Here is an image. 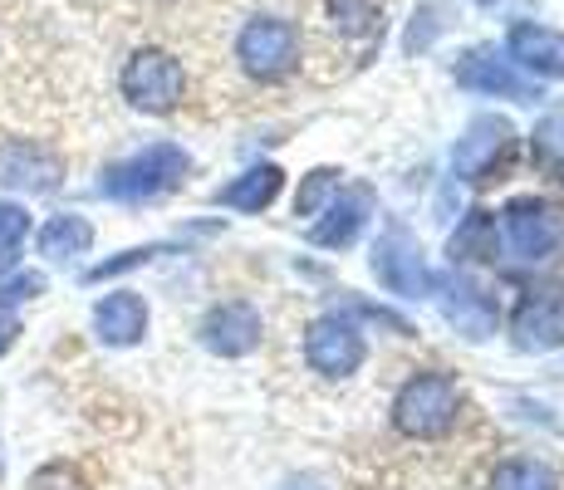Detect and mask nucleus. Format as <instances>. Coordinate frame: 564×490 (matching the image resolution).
<instances>
[{
  "label": "nucleus",
  "mask_w": 564,
  "mask_h": 490,
  "mask_svg": "<svg viewBox=\"0 0 564 490\" xmlns=\"http://www.w3.org/2000/svg\"><path fill=\"white\" fill-rule=\"evenodd\" d=\"M462 388L447 373H412L393 398V427L412 442H442L462 422Z\"/></svg>",
  "instance_id": "1"
},
{
  "label": "nucleus",
  "mask_w": 564,
  "mask_h": 490,
  "mask_svg": "<svg viewBox=\"0 0 564 490\" xmlns=\"http://www.w3.org/2000/svg\"><path fill=\"white\" fill-rule=\"evenodd\" d=\"M187 172H192V157L177 143H153V148L133 152L128 162H113L104 172L99 192L108 202H153V196L182 187Z\"/></svg>",
  "instance_id": "2"
},
{
  "label": "nucleus",
  "mask_w": 564,
  "mask_h": 490,
  "mask_svg": "<svg viewBox=\"0 0 564 490\" xmlns=\"http://www.w3.org/2000/svg\"><path fill=\"white\" fill-rule=\"evenodd\" d=\"M236 59H241V69L260 84L285 79L300 64V30L280 15H256L251 25L241 30V40H236Z\"/></svg>",
  "instance_id": "3"
},
{
  "label": "nucleus",
  "mask_w": 564,
  "mask_h": 490,
  "mask_svg": "<svg viewBox=\"0 0 564 490\" xmlns=\"http://www.w3.org/2000/svg\"><path fill=\"white\" fill-rule=\"evenodd\" d=\"M182 89H187L182 64L167 50H138L123 64V98L143 113H172L182 104Z\"/></svg>",
  "instance_id": "4"
},
{
  "label": "nucleus",
  "mask_w": 564,
  "mask_h": 490,
  "mask_svg": "<svg viewBox=\"0 0 564 490\" xmlns=\"http://www.w3.org/2000/svg\"><path fill=\"white\" fill-rule=\"evenodd\" d=\"M501 236H506V250H511L516 260H525V265H545L564 241V226L545 202H535V196H516V202L501 211Z\"/></svg>",
  "instance_id": "5"
},
{
  "label": "nucleus",
  "mask_w": 564,
  "mask_h": 490,
  "mask_svg": "<svg viewBox=\"0 0 564 490\" xmlns=\"http://www.w3.org/2000/svg\"><path fill=\"white\" fill-rule=\"evenodd\" d=\"M305 363L319 378H349L364 363V334L339 314H324L305 334Z\"/></svg>",
  "instance_id": "6"
},
{
  "label": "nucleus",
  "mask_w": 564,
  "mask_h": 490,
  "mask_svg": "<svg viewBox=\"0 0 564 490\" xmlns=\"http://www.w3.org/2000/svg\"><path fill=\"white\" fill-rule=\"evenodd\" d=\"M373 275L383 280V290L403 294V300H422V294H432V285H437V275L422 260V246L408 231H388L373 246Z\"/></svg>",
  "instance_id": "7"
},
{
  "label": "nucleus",
  "mask_w": 564,
  "mask_h": 490,
  "mask_svg": "<svg viewBox=\"0 0 564 490\" xmlns=\"http://www.w3.org/2000/svg\"><path fill=\"white\" fill-rule=\"evenodd\" d=\"M516 148V133L506 118H476L471 128L452 148V172L466 182H481L486 172H496V162H506Z\"/></svg>",
  "instance_id": "8"
},
{
  "label": "nucleus",
  "mask_w": 564,
  "mask_h": 490,
  "mask_svg": "<svg viewBox=\"0 0 564 490\" xmlns=\"http://www.w3.org/2000/svg\"><path fill=\"white\" fill-rule=\"evenodd\" d=\"M516 348L525 353H550V348L564 344V290H540L530 294L511 319Z\"/></svg>",
  "instance_id": "9"
},
{
  "label": "nucleus",
  "mask_w": 564,
  "mask_h": 490,
  "mask_svg": "<svg viewBox=\"0 0 564 490\" xmlns=\"http://www.w3.org/2000/svg\"><path fill=\"white\" fill-rule=\"evenodd\" d=\"M202 344L221 358H246L251 348L260 344V314L251 309L246 300H231V304H216L202 324Z\"/></svg>",
  "instance_id": "10"
},
{
  "label": "nucleus",
  "mask_w": 564,
  "mask_h": 490,
  "mask_svg": "<svg viewBox=\"0 0 564 490\" xmlns=\"http://www.w3.org/2000/svg\"><path fill=\"white\" fill-rule=\"evenodd\" d=\"M457 84L471 94H496V98H516V104H530L535 94V84L520 79L511 69V59H496L491 50H471L466 59L457 64Z\"/></svg>",
  "instance_id": "11"
},
{
  "label": "nucleus",
  "mask_w": 564,
  "mask_h": 490,
  "mask_svg": "<svg viewBox=\"0 0 564 490\" xmlns=\"http://www.w3.org/2000/svg\"><path fill=\"white\" fill-rule=\"evenodd\" d=\"M0 187L54 192L59 187V157L40 143H6L0 148Z\"/></svg>",
  "instance_id": "12"
},
{
  "label": "nucleus",
  "mask_w": 564,
  "mask_h": 490,
  "mask_svg": "<svg viewBox=\"0 0 564 490\" xmlns=\"http://www.w3.org/2000/svg\"><path fill=\"white\" fill-rule=\"evenodd\" d=\"M94 334H99L108 348L143 344V334H148V304L138 300L133 290L108 294V300H99V309H94Z\"/></svg>",
  "instance_id": "13"
},
{
  "label": "nucleus",
  "mask_w": 564,
  "mask_h": 490,
  "mask_svg": "<svg viewBox=\"0 0 564 490\" xmlns=\"http://www.w3.org/2000/svg\"><path fill=\"white\" fill-rule=\"evenodd\" d=\"M432 290H442V314L447 324H457L466 339H491L496 334V304L481 290H471L466 280H437Z\"/></svg>",
  "instance_id": "14"
},
{
  "label": "nucleus",
  "mask_w": 564,
  "mask_h": 490,
  "mask_svg": "<svg viewBox=\"0 0 564 490\" xmlns=\"http://www.w3.org/2000/svg\"><path fill=\"white\" fill-rule=\"evenodd\" d=\"M511 59L530 69L535 79H564V35L550 25H516L511 30Z\"/></svg>",
  "instance_id": "15"
},
{
  "label": "nucleus",
  "mask_w": 564,
  "mask_h": 490,
  "mask_svg": "<svg viewBox=\"0 0 564 490\" xmlns=\"http://www.w3.org/2000/svg\"><path fill=\"white\" fill-rule=\"evenodd\" d=\"M368 221V192H339L324 211V221H314L310 241L324 246V250H344L359 236V226Z\"/></svg>",
  "instance_id": "16"
},
{
  "label": "nucleus",
  "mask_w": 564,
  "mask_h": 490,
  "mask_svg": "<svg viewBox=\"0 0 564 490\" xmlns=\"http://www.w3.org/2000/svg\"><path fill=\"white\" fill-rule=\"evenodd\" d=\"M280 187H285V172H280L275 162H260V167L241 172L231 187L216 192V202L231 206V211H265V206L280 196Z\"/></svg>",
  "instance_id": "17"
},
{
  "label": "nucleus",
  "mask_w": 564,
  "mask_h": 490,
  "mask_svg": "<svg viewBox=\"0 0 564 490\" xmlns=\"http://www.w3.org/2000/svg\"><path fill=\"white\" fill-rule=\"evenodd\" d=\"M89 246H94V226L84 216H50L45 231H40V255L54 260V265L84 255Z\"/></svg>",
  "instance_id": "18"
},
{
  "label": "nucleus",
  "mask_w": 564,
  "mask_h": 490,
  "mask_svg": "<svg viewBox=\"0 0 564 490\" xmlns=\"http://www.w3.org/2000/svg\"><path fill=\"white\" fill-rule=\"evenodd\" d=\"M491 490H560V481L535 456H511V461H501L491 471Z\"/></svg>",
  "instance_id": "19"
},
{
  "label": "nucleus",
  "mask_w": 564,
  "mask_h": 490,
  "mask_svg": "<svg viewBox=\"0 0 564 490\" xmlns=\"http://www.w3.org/2000/svg\"><path fill=\"white\" fill-rule=\"evenodd\" d=\"M491 231H496V221L486 211H476L471 221H466L462 231L452 236V260H486V255H496L491 241H486Z\"/></svg>",
  "instance_id": "20"
},
{
  "label": "nucleus",
  "mask_w": 564,
  "mask_h": 490,
  "mask_svg": "<svg viewBox=\"0 0 564 490\" xmlns=\"http://www.w3.org/2000/svg\"><path fill=\"white\" fill-rule=\"evenodd\" d=\"M25 236H30V216H25V206L0 202V275H6V270L15 265L20 241H25Z\"/></svg>",
  "instance_id": "21"
},
{
  "label": "nucleus",
  "mask_w": 564,
  "mask_h": 490,
  "mask_svg": "<svg viewBox=\"0 0 564 490\" xmlns=\"http://www.w3.org/2000/svg\"><path fill=\"white\" fill-rule=\"evenodd\" d=\"M329 196H339V172H329V167L310 172L305 187L295 196V216H319V206L329 202Z\"/></svg>",
  "instance_id": "22"
},
{
  "label": "nucleus",
  "mask_w": 564,
  "mask_h": 490,
  "mask_svg": "<svg viewBox=\"0 0 564 490\" xmlns=\"http://www.w3.org/2000/svg\"><path fill=\"white\" fill-rule=\"evenodd\" d=\"M535 157L545 162V167H555L564 177V113L545 118V123L535 128Z\"/></svg>",
  "instance_id": "23"
},
{
  "label": "nucleus",
  "mask_w": 564,
  "mask_h": 490,
  "mask_svg": "<svg viewBox=\"0 0 564 490\" xmlns=\"http://www.w3.org/2000/svg\"><path fill=\"white\" fill-rule=\"evenodd\" d=\"M329 10H334V25H339L344 35H364V30H373V20H378L373 0H329Z\"/></svg>",
  "instance_id": "24"
},
{
  "label": "nucleus",
  "mask_w": 564,
  "mask_h": 490,
  "mask_svg": "<svg viewBox=\"0 0 564 490\" xmlns=\"http://www.w3.org/2000/svg\"><path fill=\"white\" fill-rule=\"evenodd\" d=\"M153 255H158V246H148V250H123V255H118V260H108V265L89 270V280H108V275H123V270L143 265V260H153Z\"/></svg>",
  "instance_id": "25"
},
{
  "label": "nucleus",
  "mask_w": 564,
  "mask_h": 490,
  "mask_svg": "<svg viewBox=\"0 0 564 490\" xmlns=\"http://www.w3.org/2000/svg\"><path fill=\"white\" fill-rule=\"evenodd\" d=\"M40 290H45V280H40V275L6 280V285H0V309H6V304H20V300H35Z\"/></svg>",
  "instance_id": "26"
},
{
  "label": "nucleus",
  "mask_w": 564,
  "mask_h": 490,
  "mask_svg": "<svg viewBox=\"0 0 564 490\" xmlns=\"http://www.w3.org/2000/svg\"><path fill=\"white\" fill-rule=\"evenodd\" d=\"M15 334H20V324H15V319H0V353H6V348L15 344Z\"/></svg>",
  "instance_id": "27"
},
{
  "label": "nucleus",
  "mask_w": 564,
  "mask_h": 490,
  "mask_svg": "<svg viewBox=\"0 0 564 490\" xmlns=\"http://www.w3.org/2000/svg\"><path fill=\"white\" fill-rule=\"evenodd\" d=\"M290 490H324V486H319V481H295Z\"/></svg>",
  "instance_id": "28"
},
{
  "label": "nucleus",
  "mask_w": 564,
  "mask_h": 490,
  "mask_svg": "<svg viewBox=\"0 0 564 490\" xmlns=\"http://www.w3.org/2000/svg\"><path fill=\"white\" fill-rule=\"evenodd\" d=\"M481 6H496V0H481Z\"/></svg>",
  "instance_id": "29"
}]
</instances>
